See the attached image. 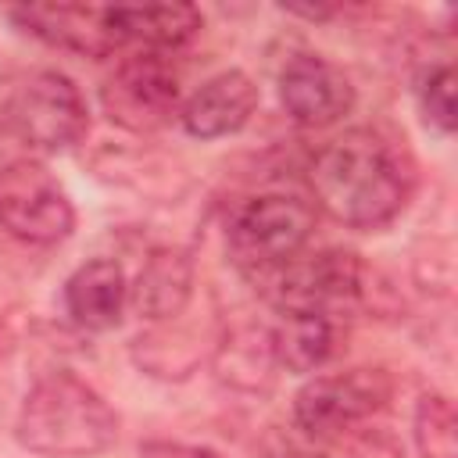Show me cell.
I'll return each instance as SVG.
<instances>
[{"mask_svg": "<svg viewBox=\"0 0 458 458\" xmlns=\"http://www.w3.org/2000/svg\"><path fill=\"white\" fill-rule=\"evenodd\" d=\"M315 200L351 229L394 222L411 197V165L379 129H347L315 150L308 165Z\"/></svg>", "mask_w": 458, "mask_h": 458, "instance_id": "1", "label": "cell"}, {"mask_svg": "<svg viewBox=\"0 0 458 458\" xmlns=\"http://www.w3.org/2000/svg\"><path fill=\"white\" fill-rule=\"evenodd\" d=\"M14 437L43 458H93L118 440V411L86 379L54 369L25 394Z\"/></svg>", "mask_w": 458, "mask_h": 458, "instance_id": "2", "label": "cell"}, {"mask_svg": "<svg viewBox=\"0 0 458 458\" xmlns=\"http://www.w3.org/2000/svg\"><path fill=\"white\" fill-rule=\"evenodd\" d=\"M0 129L32 150L54 154L86 136L89 111L79 86L68 75L54 68H32L4 82Z\"/></svg>", "mask_w": 458, "mask_h": 458, "instance_id": "3", "label": "cell"}, {"mask_svg": "<svg viewBox=\"0 0 458 458\" xmlns=\"http://www.w3.org/2000/svg\"><path fill=\"white\" fill-rule=\"evenodd\" d=\"M315 229V208L293 193L250 197L225 229V247L243 276H276L290 258L301 254Z\"/></svg>", "mask_w": 458, "mask_h": 458, "instance_id": "4", "label": "cell"}, {"mask_svg": "<svg viewBox=\"0 0 458 458\" xmlns=\"http://www.w3.org/2000/svg\"><path fill=\"white\" fill-rule=\"evenodd\" d=\"M390 394H394L390 372L372 365L311 376L293 394V429L322 447L333 437L376 415L379 408H386Z\"/></svg>", "mask_w": 458, "mask_h": 458, "instance_id": "5", "label": "cell"}, {"mask_svg": "<svg viewBox=\"0 0 458 458\" xmlns=\"http://www.w3.org/2000/svg\"><path fill=\"white\" fill-rule=\"evenodd\" d=\"M104 114L136 136L157 132L179 118V75L161 54H132L125 57L100 86Z\"/></svg>", "mask_w": 458, "mask_h": 458, "instance_id": "6", "label": "cell"}, {"mask_svg": "<svg viewBox=\"0 0 458 458\" xmlns=\"http://www.w3.org/2000/svg\"><path fill=\"white\" fill-rule=\"evenodd\" d=\"M365 268L354 250L326 247L290 258L272 276V301L283 315H329L361 297Z\"/></svg>", "mask_w": 458, "mask_h": 458, "instance_id": "7", "label": "cell"}, {"mask_svg": "<svg viewBox=\"0 0 458 458\" xmlns=\"http://www.w3.org/2000/svg\"><path fill=\"white\" fill-rule=\"evenodd\" d=\"M0 225L21 243L50 247L75 229V211L43 165L11 161L0 172Z\"/></svg>", "mask_w": 458, "mask_h": 458, "instance_id": "8", "label": "cell"}, {"mask_svg": "<svg viewBox=\"0 0 458 458\" xmlns=\"http://www.w3.org/2000/svg\"><path fill=\"white\" fill-rule=\"evenodd\" d=\"M7 14L14 25H21V32L79 57H107L125 43L114 25V7L29 4V7H11Z\"/></svg>", "mask_w": 458, "mask_h": 458, "instance_id": "9", "label": "cell"}, {"mask_svg": "<svg viewBox=\"0 0 458 458\" xmlns=\"http://www.w3.org/2000/svg\"><path fill=\"white\" fill-rule=\"evenodd\" d=\"M279 104L304 129H326L354 107V86L322 54H293L279 72Z\"/></svg>", "mask_w": 458, "mask_h": 458, "instance_id": "10", "label": "cell"}, {"mask_svg": "<svg viewBox=\"0 0 458 458\" xmlns=\"http://www.w3.org/2000/svg\"><path fill=\"white\" fill-rule=\"evenodd\" d=\"M254 111H258L254 79L240 68H225L186 97V104L179 107V122L197 140H218L243 129Z\"/></svg>", "mask_w": 458, "mask_h": 458, "instance_id": "11", "label": "cell"}, {"mask_svg": "<svg viewBox=\"0 0 458 458\" xmlns=\"http://www.w3.org/2000/svg\"><path fill=\"white\" fill-rule=\"evenodd\" d=\"M211 365H215V379L222 386L236 390V394H268L279 376L272 329L261 322L229 326L211 351Z\"/></svg>", "mask_w": 458, "mask_h": 458, "instance_id": "12", "label": "cell"}, {"mask_svg": "<svg viewBox=\"0 0 458 458\" xmlns=\"http://www.w3.org/2000/svg\"><path fill=\"white\" fill-rule=\"evenodd\" d=\"M193 297V258L179 247H157L143 261L129 286V304L147 322H172L186 311Z\"/></svg>", "mask_w": 458, "mask_h": 458, "instance_id": "13", "label": "cell"}, {"mask_svg": "<svg viewBox=\"0 0 458 458\" xmlns=\"http://www.w3.org/2000/svg\"><path fill=\"white\" fill-rule=\"evenodd\" d=\"M129 301L125 272L114 258H89L64 283V311L82 329H111Z\"/></svg>", "mask_w": 458, "mask_h": 458, "instance_id": "14", "label": "cell"}, {"mask_svg": "<svg viewBox=\"0 0 458 458\" xmlns=\"http://www.w3.org/2000/svg\"><path fill=\"white\" fill-rule=\"evenodd\" d=\"M93 172L104 182L129 186L150 200H168L186 190V168L161 150H125V147H104L93 157Z\"/></svg>", "mask_w": 458, "mask_h": 458, "instance_id": "15", "label": "cell"}, {"mask_svg": "<svg viewBox=\"0 0 458 458\" xmlns=\"http://www.w3.org/2000/svg\"><path fill=\"white\" fill-rule=\"evenodd\" d=\"M132 361L154 379H190L204 358V344L193 329L172 322H157L140 333L129 347Z\"/></svg>", "mask_w": 458, "mask_h": 458, "instance_id": "16", "label": "cell"}, {"mask_svg": "<svg viewBox=\"0 0 458 458\" xmlns=\"http://www.w3.org/2000/svg\"><path fill=\"white\" fill-rule=\"evenodd\" d=\"M114 25L122 39H140L150 50H175L200 32L204 18L193 4H150V7H114Z\"/></svg>", "mask_w": 458, "mask_h": 458, "instance_id": "17", "label": "cell"}, {"mask_svg": "<svg viewBox=\"0 0 458 458\" xmlns=\"http://www.w3.org/2000/svg\"><path fill=\"white\" fill-rule=\"evenodd\" d=\"M336 344V326L329 315H286L283 326L272 329L276 361L286 372H315Z\"/></svg>", "mask_w": 458, "mask_h": 458, "instance_id": "18", "label": "cell"}, {"mask_svg": "<svg viewBox=\"0 0 458 458\" xmlns=\"http://www.w3.org/2000/svg\"><path fill=\"white\" fill-rule=\"evenodd\" d=\"M411 437L422 458H458V415L447 394H422L411 419Z\"/></svg>", "mask_w": 458, "mask_h": 458, "instance_id": "19", "label": "cell"}, {"mask_svg": "<svg viewBox=\"0 0 458 458\" xmlns=\"http://www.w3.org/2000/svg\"><path fill=\"white\" fill-rule=\"evenodd\" d=\"M411 279L429 297H447L454 286V247L447 236H426L411 250Z\"/></svg>", "mask_w": 458, "mask_h": 458, "instance_id": "20", "label": "cell"}, {"mask_svg": "<svg viewBox=\"0 0 458 458\" xmlns=\"http://www.w3.org/2000/svg\"><path fill=\"white\" fill-rule=\"evenodd\" d=\"M419 104L429 125H437L440 132L454 129V68L444 61L429 72H422L419 79Z\"/></svg>", "mask_w": 458, "mask_h": 458, "instance_id": "21", "label": "cell"}, {"mask_svg": "<svg viewBox=\"0 0 458 458\" xmlns=\"http://www.w3.org/2000/svg\"><path fill=\"white\" fill-rule=\"evenodd\" d=\"M347 458H404V444L390 429H361L351 440Z\"/></svg>", "mask_w": 458, "mask_h": 458, "instance_id": "22", "label": "cell"}, {"mask_svg": "<svg viewBox=\"0 0 458 458\" xmlns=\"http://www.w3.org/2000/svg\"><path fill=\"white\" fill-rule=\"evenodd\" d=\"M140 458H222V454L211 447L179 444V440H147L140 444Z\"/></svg>", "mask_w": 458, "mask_h": 458, "instance_id": "23", "label": "cell"}, {"mask_svg": "<svg viewBox=\"0 0 458 458\" xmlns=\"http://www.w3.org/2000/svg\"><path fill=\"white\" fill-rule=\"evenodd\" d=\"M21 326H25V311H21L14 301L0 297V351H7V347L18 344Z\"/></svg>", "mask_w": 458, "mask_h": 458, "instance_id": "24", "label": "cell"}]
</instances>
